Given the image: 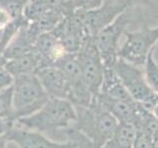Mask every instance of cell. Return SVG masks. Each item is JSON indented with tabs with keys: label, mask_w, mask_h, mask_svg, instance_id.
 Segmentation results:
<instances>
[{
	"label": "cell",
	"mask_w": 158,
	"mask_h": 148,
	"mask_svg": "<svg viewBox=\"0 0 158 148\" xmlns=\"http://www.w3.org/2000/svg\"><path fill=\"white\" fill-rule=\"evenodd\" d=\"M77 121L75 106L65 99L49 98L48 102L33 115L17 120L20 127L39 132L68 130Z\"/></svg>",
	"instance_id": "obj_1"
},
{
	"label": "cell",
	"mask_w": 158,
	"mask_h": 148,
	"mask_svg": "<svg viewBox=\"0 0 158 148\" xmlns=\"http://www.w3.org/2000/svg\"><path fill=\"white\" fill-rule=\"evenodd\" d=\"M75 109L77 121L73 128L87 138L93 148H102L115 132L118 121L96 97L89 107H75Z\"/></svg>",
	"instance_id": "obj_2"
},
{
	"label": "cell",
	"mask_w": 158,
	"mask_h": 148,
	"mask_svg": "<svg viewBox=\"0 0 158 148\" xmlns=\"http://www.w3.org/2000/svg\"><path fill=\"white\" fill-rule=\"evenodd\" d=\"M12 94L16 121L37 113L49 99L36 73L14 77Z\"/></svg>",
	"instance_id": "obj_3"
},
{
	"label": "cell",
	"mask_w": 158,
	"mask_h": 148,
	"mask_svg": "<svg viewBox=\"0 0 158 148\" xmlns=\"http://www.w3.org/2000/svg\"><path fill=\"white\" fill-rule=\"evenodd\" d=\"M123 36L126 39L118 49V58L143 68L149 53L158 43V26H144L135 32L126 31Z\"/></svg>",
	"instance_id": "obj_4"
},
{
	"label": "cell",
	"mask_w": 158,
	"mask_h": 148,
	"mask_svg": "<svg viewBox=\"0 0 158 148\" xmlns=\"http://www.w3.org/2000/svg\"><path fill=\"white\" fill-rule=\"evenodd\" d=\"M130 24V16L126 12H123L115 21L102 29L93 38L94 43L106 67L112 68L118 60L120 39L127 31V28Z\"/></svg>",
	"instance_id": "obj_5"
},
{
	"label": "cell",
	"mask_w": 158,
	"mask_h": 148,
	"mask_svg": "<svg viewBox=\"0 0 158 148\" xmlns=\"http://www.w3.org/2000/svg\"><path fill=\"white\" fill-rule=\"evenodd\" d=\"M52 65L58 67L70 86V102L75 107H89L92 103L94 95L86 86L83 80L82 71L76 53H64L58 57Z\"/></svg>",
	"instance_id": "obj_6"
},
{
	"label": "cell",
	"mask_w": 158,
	"mask_h": 148,
	"mask_svg": "<svg viewBox=\"0 0 158 148\" xmlns=\"http://www.w3.org/2000/svg\"><path fill=\"white\" fill-rule=\"evenodd\" d=\"M76 56L81 67L83 80L94 97H96L100 92L106 66L94 43L93 38L84 43Z\"/></svg>",
	"instance_id": "obj_7"
},
{
	"label": "cell",
	"mask_w": 158,
	"mask_h": 148,
	"mask_svg": "<svg viewBox=\"0 0 158 148\" xmlns=\"http://www.w3.org/2000/svg\"><path fill=\"white\" fill-rule=\"evenodd\" d=\"M52 32L66 53H77L84 43L92 38L85 25L75 13L65 15Z\"/></svg>",
	"instance_id": "obj_8"
},
{
	"label": "cell",
	"mask_w": 158,
	"mask_h": 148,
	"mask_svg": "<svg viewBox=\"0 0 158 148\" xmlns=\"http://www.w3.org/2000/svg\"><path fill=\"white\" fill-rule=\"evenodd\" d=\"M112 68L121 79L131 97L136 103H143L153 93H155L147 84L142 67L135 66L122 58H118Z\"/></svg>",
	"instance_id": "obj_9"
},
{
	"label": "cell",
	"mask_w": 158,
	"mask_h": 148,
	"mask_svg": "<svg viewBox=\"0 0 158 148\" xmlns=\"http://www.w3.org/2000/svg\"><path fill=\"white\" fill-rule=\"evenodd\" d=\"M130 6L131 5L127 0H120L115 2L105 1L101 7L95 10L86 12L75 11L74 13L81 19L90 36L94 38L102 29L110 25L121 14L126 12Z\"/></svg>",
	"instance_id": "obj_10"
},
{
	"label": "cell",
	"mask_w": 158,
	"mask_h": 148,
	"mask_svg": "<svg viewBox=\"0 0 158 148\" xmlns=\"http://www.w3.org/2000/svg\"><path fill=\"white\" fill-rule=\"evenodd\" d=\"M8 141H13L20 148H77L76 140L70 138L66 142L48 139L42 132L14 126L6 133Z\"/></svg>",
	"instance_id": "obj_11"
},
{
	"label": "cell",
	"mask_w": 158,
	"mask_h": 148,
	"mask_svg": "<svg viewBox=\"0 0 158 148\" xmlns=\"http://www.w3.org/2000/svg\"><path fill=\"white\" fill-rule=\"evenodd\" d=\"M40 82L49 98L65 99L70 101L71 91L66 77L56 65H44L36 71Z\"/></svg>",
	"instance_id": "obj_12"
},
{
	"label": "cell",
	"mask_w": 158,
	"mask_h": 148,
	"mask_svg": "<svg viewBox=\"0 0 158 148\" xmlns=\"http://www.w3.org/2000/svg\"><path fill=\"white\" fill-rule=\"evenodd\" d=\"M36 39L37 36L30 30L29 24L24 22L14 38L2 51L3 60H11V59L33 52L35 51Z\"/></svg>",
	"instance_id": "obj_13"
},
{
	"label": "cell",
	"mask_w": 158,
	"mask_h": 148,
	"mask_svg": "<svg viewBox=\"0 0 158 148\" xmlns=\"http://www.w3.org/2000/svg\"><path fill=\"white\" fill-rule=\"evenodd\" d=\"M96 99L121 123H135L139 115L140 106L133 100H116L98 94Z\"/></svg>",
	"instance_id": "obj_14"
},
{
	"label": "cell",
	"mask_w": 158,
	"mask_h": 148,
	"mask_svg": "<svg viewBox=\"0 0 158 148\" xmlns=\"http://www.w3.org/2000/svg\"><path fill=\"white\" fill-rule=\"evenodd\" d=\"M35 51L41 57L44 65H52L62 54L66 53L62 49L53 32L39 35L35 43Z\"/></svg>",
	"instance_id": "obj_15"
},
{
	"label": "cell",
	"mask_w": 158,
	"mask_h": 148,
	"mask_svg": "<svg viewBox=\"0 0 158 148\" xmlns=\"http://www.w3.org/2000/svg\"><path fill=\"white\" fill-rule=\"evenodd\" d=\"M99 94L116 100H133L114 69L108 67H105L103 83Z\"/></svg>",
	"instance_id": "obj_16"
},
{
	"label": "cell",
	"mask_w": 158,
	"mask_h": 148,
	"mask_svg": "<svg viewBox=\"0 0 158 148\" xmlns=\"http://www.w3.org/2000/svg\"><path fill=\"white\" fill-rule=\"evenodd\" d=\"M4 65L13 77L36 73L38 69L43 66V61L36 51L28 53L11 60L4 61Z\"/></svg>",
	"instance_id": "obj_17"
},
{
	"label": "cell",
	"mask_w": 158,
	"mask_h": 148,
	"mask_svg": "<svg viewBox=\"0 0 158 148\" xmlns=\"http://www.w3.org/2000/svg\"><path fill=\"white\" fill-rule=\"evenodd\" d=\"M136 135V128L131 123H121L110 139L102 148H132Z\"/></svg>",
	"instance_id": "obj_18"
},
{
	"label": "cell",
	"mask_w": 158,
	"mask_h": 148,
	"mask_svg": "<svg viewBox=\"0 0 158 148\" xmlns=\"http://www.w3.org/2000/svg\"><path fill=\"white\" fill-rule=\"evenodd\" d=\"M143 71L147 84L152 89V91L158 94V63L153 57V49L146 59V62L143 66Z\"/></svg>",
	"instance_id": "obj_19"
},
{
	"label": "cell",
	"mask_w": 158,
	"mask_h": 148,
	"mask_svg": "<svg viewBox=\"0 0 158 148\" xmlns=\"http://www.w3.org/2000/svg\"><path fill=\"white\" fill-rule=\"evenodd\" d=\"M105 0H73L74 12H86L101 7Z\"/></svg>",
	"instance_id": "obj_20"
},
{
	"label": "cell",
	"mask_w": 158,
	"mask_h": 148,
	"mask_svg": "<svg viewBox=\"0 0 158 148\" xmlns=\"http://www.w3.org/2000/svg\"><path fill=\"white\" fill-rule=\"evenodd\" d=\"M132 148H154L152 136L148 133L136 130V135Z\"/></svg>",
	"instance_id": "obj_21"
},
{
	"label": "cell",
	"mask_w": 158,
	"mask_h": 148,
	"mask_svg": "<svg viewBox=\"0 0 158 148\" xmlns=\"http://www.w3.org/2000/svg\"><path fill=\"white\" fill-rule=\"evenodd\" d=\"M14 77L5 67L4 62L0 63V92L6 90L13 85Z\"/></svg>",
	"instance_id": "obj_22"
},
{
	"label": "cell",
	"mask_w": 158,
	"mask_h": 148,
	"mask_svg": "<svg viewBox=\"0 0 158 148\" xmlns=\"http://www.w3.org/2000/svg\"><path fill=\"white\" fill-rule=\"evenodd\" d=\"M59 1H60L62 12L64 15H70L74 13L73 0H59Z\"/></svg>",
	"instance_id": "obj_23"
},
{
	"label": "cell",
	"mask_w": 158,
	"mask_h": 148,
	"mask_svg": "<svg viewBox=\"0 0 158 148\" xmlns=\"http://www.w3.org/2000/svg\"><path fill=\"white\" fill-rule=\"evenodd\" d=\"M7 142L8 139L6 135L0 134V148H7Z\"/></svg>",
	"instance_id": "obj_24"
},
{
	"label": "cell",
	"mask_w": 158,
	"mask_h": 148,
	"mask_svg": "<svg viewBox=\"0 0 158 148\" xmlns=\"http://www.w3.org/2000/svg\"><path fill=\"white\" fill-rule=\"evenodd\" d=\"M153 57L156 60V62L158 63V43H156V46L153 48Z\"/></svg>",
	"instance_id": "obj_25"
},
{
	"label": "cell",
	"mask_w": 158,
	"mask_h": 148,
	"mask_svg": "<svg viewBox=\"0 0 158 148\" xmlns=\"http://www.w3.org/2000/svg\"><path fill=\"white\" fill-rule=\"evenodd\" d=\"M127 1L130 2L131 5H132V4H135V3H136V2H141V1L147 2V1H149V0H127Z\"/></svg>",
	"instance_id": "obj_26"
},
{
	"label": "cell",
	"mask_w": 158,
	"mask_h": 148,
	"mask_svg": "<svg viewBox=\"0 0 158 148\" xmlns=\"http://www.w3.org/2000/svg\"><path fill=\"white\" fill-rule=\"evenodd\" d=\"M22 1H23V2H24V3H26V2H27V1H28V0H22Z\"/></svg>",
	"instance_id": "obj_27"
}]
</instances>
